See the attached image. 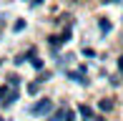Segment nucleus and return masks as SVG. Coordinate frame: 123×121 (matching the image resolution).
Instances as JSON below:
<instances>
[{
  "mask_svg": "<svg viewBox=\"0 0 123 121\" xmlns=\"http://www.w3.org/2000/svg\"><path fill=\"white\" fill-rule=\"evenodd\" d=\"M0 101L5 103V106H10V103L18 101V91H15V86H0Z\"/></svg>",
  "mask_w": 123,
  "mask_h": 121,
  "instance_id": "f257e3e1",
  "label": "nucleus"
},
{
  "mask_svg": "<svg viewBox=\"0 0 123 121\" xmlns=\"http://www.w3.org/2000/svg\"><path fill=\"white\" fill-rule=\"evenodd\" d=\"M48 111H53V101H50V98H43V101H38L35 106L30 108L33 116H43V114H48Z\"/></svg>",
  "mask_w": 123,
  "mask_h": 121,
  "instance_id": "f03ea898",
  "label": "nucleus"
},
{
  "mask_svg": "<svg viewBox=\"0 0 123 121\" xmlns=\"http://www.w3.org/2000/svg\"><path fill=\"white\" fill-rule=\"evenodd\" d=\"M98 106L103 108V111H111V108H113V101H111V98H103V101H100Z\"/></svg>",
  "mask_w": 123,
  "mask_h": 121,
  "instance_id": "7ed1b4c3",
  "label": "nucleus"
},
{
  "mask_svg": "<svg viewBox=\"0 0 123 121\" xmlns=\"http://www.w3.org/2000/svg\"><path fill=\"white\" fill-rule=\"evenodd\" d=\"M111 28H113V25H111L108 20H100V30H103V33H111Z\"/></svg>",
  "mask_w": 123,
  "mask_h": 121,
  "instance_id": "20e7f679",
  "label": "nucleus"
},
{
  "mask_svg": "<svg viewBox=\"0 0 123 121\" xmlns=\"http://www.w3.org/2000/svg\"><path fill=\"white\" fill-rule=\"evenodd\" d=\"M63 114H65V111H55V114H53V116H50L48 121H60V119H63Z\"/></svg>",
  "mask_w": 123,
  "mask_h": 121,
  "instance_id": "39448f33",
  "label": "nucleus"
},
{
  "mask_svg": "<svg viewBox=\"0 0 123 121\" xmlns=\"http://www.w3.org/2000/svg\"><path fill=\"white\" fill-rule=\"evenodd\" d=\"M70 78H73V81H78V83H86V81H83V76H80V73H70Z\"/></svg>",
  "mask_w": 123,
  "mask_h": 121,
  "instance_id": "423d86ee",
  "label": "nucleus"
},
{
  "mask_svg": "<svg viewBox=\"0 0 123 121\" xmlns=\"http://www.w3.org/2000/svg\"><path fill=\"white\" fill-rule=\"evenodd\" d=\"M40 3H43V0H30V8H38Z\"/></svg>",
  "mask_w": 123,
  "mask_h": 121,
  "instance_id": "0eeeda50",
  "label": "nucleus"
},
{
  "mask_svg": "<svg viewBox=\"0 0 123 121\" xmlns=\"http://www.w3.org/2000/svg\"><path fill=\"white\" fill-rule=\"evenodd\" d=\"M118 66H121V68H123V56H121V58H118Z\"/></svg>",
  "mask_w": 123,
  "mask_h": 121,
  "instance_id": "6e6552de",
  "label": "nucleus"
},
{
  "mask_svg": "<svg viewBox=\"0 0 123 121\" xmlns=\"http://www.w3.org/2000/svg\"><path fill=\"white\" fill-rule=\"evenodd\" d=\"M93 121H103V119H93Z\"/></svg>",
  "mask_w": 123,
  "mask_h": 121,
  "instance_id": "1a4fd4ad",
  "label": "nucleus"
},
{
  "mask_svg": "<svg viewBox=\"0 0 123 121\" xmlns=\"http://www.w3.org/2000/svg\"><path fill=\"white\" fill-rule=\"evenodd\" d=\"M0 121H5V119H0Z\"/></svg>",
  "mask_w": 123,
  "mask_h": 121,
  "instance_id": "9d476101",
  "label": "nucleus"
},
{
  "mask_svg": "<svg viewBox=\"0 0 123 121\" xmlns=\"http://www.w3.org/2000/svg\"><path fill=\"white\" fill-rule=\"evenodd\" d=\"M75 3H78V0H75Z\"/></svg>",
  "mask_w": 123,
  "mask_h": 121,
  "instance_id": "9b49d317",
  "label": "nucleus"
}]
</instances>
